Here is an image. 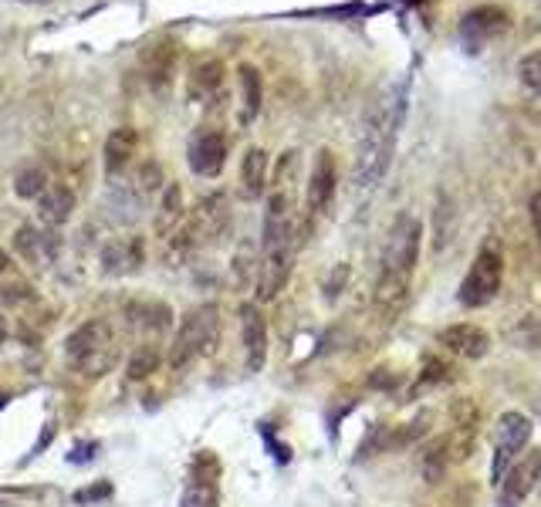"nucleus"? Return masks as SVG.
<instances>
[{"mask_svg":"<svg viewBox=\"0 0 541 507\" xmlns=\"http://www.w3.org/2000/svg\"><path fill=\"white\" fill-rule=\"evenodd\" d=\"M420 244H423V224L416 213H399L393 230L386 237L383 251V268H379L376 281V305L379 308H396L399 301L410 295V281L420 261Z\"/></svg>","mask_w":541,"mask_h":507,"instance_id":"nucleus-1","label":"nucleus"},{"mask_svg":"<svg viewBox=\"0 0 541 507\" xmlns=\"http://www.w3.org/2000/svg\"><path fill=\"white\" fill-rule=\"evenodd\" d=\"M396 126H399V115L389 112V105H376V109L366 115V129H362L359 159H356L359 186H372L386 173L389 156H393V146H396Z\"/></svg>","mask_w":541,"mask_h":507,"instance_id":"nucleus-2","label":"nucleus"},{"mask_svg":"<svg viewBox=\"0 0 541 507\" xmlns=\"http://www.w3.org/2000/svg\"><path fill=\"white\" fill-rule=\"evenodd\" d=\"M217 315H220L217 305H200L180 322L170 345V366L176 372H183L190 362H197L200 355H207L217 345V335H220Z\"/></svg>","mask_w":541,"mask_h":507,"instance_id":"nucleus-3","label":"nucleus"},{"mask_svg":"<svg viewBox=\"0 0 541 507\" xmlns=\"http://www.w3.org/2000/svg\"><path fill=\"white\" fill-rule=\"evenodd\" d=\"M501 284H504V251L498 240H484L481 251L470 261L467 278L460 281L457 301L464 308H484L498 298Z\"/></svg>","mask_w":541,"mask_h":507,"instance_id":"nucleus-4","label":"nucleus"},{"mask_svg":"<svg viewBox=\"0 0 541 507\" xmlns=\"http://www.w3.org/2000/svg\"><path fill=\"white\" fill-rule=\"evenodd\" d=\"M65 352L68 362L82 369L85 376H105L115 362V342L105 322H85L78 332L68 335Z\"/></svg>","mask_w":541,"mask_h":507,"instance_id":"nucleus-5","label":"nucleus"},{"mask_svg":"<svg viewBox=\"0 0 541 507\" xmlns=\"http://www.w3.org/2000/svg\"><path fill=\"white\" fill-rule=\"evenodd\" d=\"M291 237H295V213L285 190L271 193L264 210L261 230V257H291Z\"/></svg>","mask_w":541,"mask_h":507,"instance_id":"nucleus-6","label":"nucleus"},{"mask_svg":"<svg viewBox=\"0 0 541 507\" xmlns=\"http://www.w3.org/2000/svg\"><path fill=\"white\" fill-rule=\"evenodd\" d=\"M531 440V420L525 413H504L498 420V430H494V484H501L504 474L514 460L521 457V450L528 447Z\"/></svg>","mask_w":541,"mask_h":507,"instance_id":"nucleus-7","label":"nucleus"},{"mask_svg":"<svg viewBox=\"0 0 541 507\" xmlns=\"http://www.w3.org/2000/svg\"><path fill=\"white\" fill-rule=\"evenodd\" d=\"M186 163L197 176H220V169L227 166V139L214 129H203L190 139V149H186Z\"/></svg>","mask_w":541,"mask_h":507,"instance_id":"nucleus-8","label":"nucleus"},{"mask_svg":"<svg viewBox=\"0 0 541 507\" xmlns=\"http://www.w3.org/2000/svg\"><path fill=\"white\" fill-rule=\"evenodd\" d=\"M241 338H244V359L247 372H261L268 362V322L254 301L241 305Z\"/></svg>","mask_w":541,"mask_h":507,"instance_id":"nucleus-9","label":"nucleus"},{"mask_svg":"<svg viewBox=\"0 0 541 507\" xmlns=\"http://www.w3.org/2000/svg\"><path fill=\"white\" fill-rule=\"evenodd\" d=\"M508 31V14L501 7H474V11L464 14L460 21V38L470 51H477L481 44L494 41L498 34Z\"/></svg>","mask_w":541,"mask_h":507,"instance_id":"nucleus-10","label":"nucleus"},{"mask_svg":"<svg viewBox=\"0 0 541 507\" xmlns=\"http://www.w3.org/2000/svg\"><path fill=\"white\" fill-rule=\"evenodd\" d=\"M335 183H339V176H335V156L328 153V149H318L312 163V176H308V197H305L312 217L328 210V203L335 197Z\"/></svg>","mask_w":541,"mask_h":507,"instance_id":"nucleus-11","label":"nucleus"},{"mask_svg":"<svg viewBox=\"0 0 541 507\" xmlns=\"http://www.w3.org/2000/svg\"><path fill=\"white\" fill-rule=\"evenodd\" d=\"M541 480V450H528L521 453L518 460L508 467V474H504L501 487H504V497L508 501H525V497L535 491V484Z\"/></svg>","mask_w":541,"mask_h":507,"instance_id":"nucleus-12","label":"nucleus"},{"mask_svg":"<svg viewBox=\"0 0 541 507\" xmlns=\"http://www.w3.org/2000/svg\"><path fill=\"white\" fill-rule=\"evenodd\" d=\"M440 345H447V349L460 355V359H484V355L491 352V335H487L481 325L460 322V325L443 328Z\"/></svg>","mask_w":541,"mask_h":507,"instance_id":"nucleus-13","label":"nucleus"},{"mask_svg":"<svg viewBox=\"0 0 541 507\" xmlns=\"http://www.w3.org/2000/svg\"><path fill=\"white\" fill-rule=\"evenodd\" d=\"M14 247L28 264H34V268H44V264L55 261V247L58 244H55V237H51V234H44V230L24 224L14 234Z\"/></svg>","mask_w":541,"mask_h":507,"instance_id":"nucleus-14","label":"nucleus"},{"mask_svg":"<svg viewBox=\"0 0 541 507\" xmlns=\"http://www.w3.org/2000/svg\"><path fill=\"white\" fill-rule=\"evenodd\" d=\"M75 213V193L68 186H48L38 197V217L44 227H61L68 224Z\"/></svg>","mask_w":541,"mask_h":507,"instance_id":"nucleus-15","label":"nucleus"},{"mask_svg":"<svg viewBox=\"0 0 541 507\" xmlns=\"http://www.w3.org/2000/svg\"><path fill=\"white\" fill-rule=\"evenodd\" d=\"M220 82H224V65H220L217 58H200L197 65L190 68V75H186V95H190L193 102H203L217 92Z\"/></svg>","mask_w":541,"mask_h":507,"instance_id":"nucleus-16","label":"nucleus"},{"mask_svg":"<svg viewBox=\"0 0 541 507\" xmlns=\"http://www.w3.org/2000/svg\"><path fill=\"white\" fill-rule=\"evenodd\" d=\"M268 186V153L261 146H251L241 163V193L247 200H257Z\"/></svg>","mask_w":541,"mask_h":507,"instance_id":"nucleus-17","label":"nucleus"},{"mask_svg":"<svg viewBox=\"0 0 541 507\" xmlns=\"http://www.w3.org/2000/svg\"><path fill=\"white\" fill-rule=\"evenodd\" d=\"M136 149H139L136 129H129V126L115 129L112 136L105 139V169H109V173H122V169L132 163Z\"/></svg>","mask_w":541,"mask_h":507,"instance_id":"nucleus-18","label":"nucleus"},{"mask_svg":"<svg viewBox=\"0 0 541 507\" xmlns=\"http://www.w3.org/2000/svg\"><path fill=\"white\" fill-rule=\"evenodd\" d=\"M143 61L149 68V85L156 88H166L173 82V71H176V55L173 48H166V44H149L143 51Z\"/></svg>","mask_w":541,"mask_h":507,"instance_id":"nucleus-19","label":"nucleus"},{"mask_svg":"<svg viewBox=\"0 0 541 507\" xmlns=\"http://www.w3.org/2000/svg\"><path fill=\"white\" fill-rule=\"evenodd\" d=\"M180 220H183V190L176 183H170L163 190V203H159V213H156V234L170 237L173 230H180Z\"/></svg>","mask_w":541,"mask_h":507,"instance_id":"nucleus-20","label":"nucleus"},{"mask_svg":"<svg viewBox=\"0 0 541 507\" xmlns=\"http://www.w3.org/2000/svg\"><path fill=\"white\" fill-rule=\"evenodd\" d=\"M241 92H244V109H241V122L244 126H251L257 119V112H261V75H257L254 65H241Z\"/></svg>","mask_w":541,"mask_h":507,"instance_id":"nucleus-21","label":"nucleus"},{"mask_svg":"<svg viewBox=\"0 0 541 507\" xmlns=\"http://www.w3.org/2000/svg\"><path fill=\"white\" fill-rule=\"evenodd\" d=\"M180 507H220V494L217 484L210 477H197L193 474L186 480L183 494H180Z\"/></svg>","mask_w":541,"mask_h":507,"instance_id":"nucleus-22","label":"nucleus"},{"mask_svg":"<svg viewBox=\"0 0 541 507\" xmlns=\"http://www.w3.org/2000/svg\"><path fill=\"white\" fill-rule=\"evenodd\" d=\"M48 190V173L41 166H24L21 173L14 176V193L24 200H38L41 193Z\"/></svg>","mask_w":541,"mask_h":507,"instance_id":"nucleus-23","label":"nucleus"},{"mask_svg":"<svg viewBox=\"0 0 541 507\" xmlns=\"http://www.w3.org/2000/svg\"><path fill=\"white\" fill-rule=\"evenodd\" d=\"M156 369H159V349H156V345L153 342L136 345L132 355H129V366H126L129 379H146L149 372H156Z\"/></svg>","mask_w":541,"mask_h":507,"instance_id":"nucleus-24","label":"nucleus"},{"mask_svg":"<svg viewBox=\"0 0 541 507\" xmlns=\"http://www.w3.org/2000/svg\"><path fill=\"white\" fill-rule=\"evenodd\" d=\"M518 78H521V85H525L531 95H541V48L521 58Z\"/></svg>","mask_w":541,"mask_h":507,"instance_id":"nucleus-25","label":"nucleus"},{"mask_svg":"<svg viewBox=\"0 0 541 507\" xmlns=\"http://www.w3.org/2000/svg\"><path fill=\"white\" fill-rule=\"evenodd\" d=\"M159 180H163V169H159V163H143L139 166V173H136V193L139 197H149V193H156L159 190Z\"/></svg>","mask_w":541,"mask_h":507,"instance_id":"nucleus-26","label":"nucleus"},{"mask_svg":"<svg viewBox=\"0 0 541 507\" xmlns=\"http://www.w3.org/2000/svg\"><path fill=\"white\" fill-rule=\"evenodd\" d=\"M112 497V484H95V487H85V491L75 494V504H92V501H105Z\"/></svg>","mask_w":541,"mask_h":507,"instance_id":"nucleus-27","label":"nucleus"},{"mask_svg":"<svg viewBox=\"0 0 541 507\" xmlns=\"http://www.w3.org/2000/svg\"><path fill=\"white\" fill-rule=\"evenodd\" d=\"M95 453H99V443L85 440V443H78L75 453H68V460H72V464H88V460H95Z\"/></svg>","mask_w":541,"mask_h":507,"instance_id":"nucleus-28","label":"nucleus"},{"mask_svg":"<svg viewBox=\"0 0 541 507\" xmlns=\"http://www.w3.org/2000/svg\"><path fill=\"white\" fill-rule=\"evenodd\" d=\"M531 227H535V237H538V247H541V190L531 197Z\"/></svg>","mask_w":541,"mask_h":507,"instance_id":"nucleus-29","label":"nucleus"},{"mask_svg":"<svg viewBox=\"0 0 541 507\" xmlns=\"http://www.w3.org/2000/svg\"><path fill=\"white\" fill-rule=\"evenodd\" d=\"M7 271H11V257L0 251V274H7Z\"/></svg>","mask_w":541,"mask_h":507,"instance_id":"nucleus-30","label":"nucleus"},{"mask_svg":"<svg viewBox=\"0 0 541 507\" xmlns=\"http://www.w3.org/2000/svg\"><path fill=\"white\" fill-rule=\"evenodd\" d=\"M7 403H11V396H7V393H0V409H4Z\"/></svg>","mask_w":541,"mask_h":507,"instance_id":"nucleus-31","label":"nucleus"},{"mask_svg":"<svg viewBox=\"0 0 541 507\" xmlns=\"http://www.w3.org/2000/svg\"><path fill=\"white\" fill-rule=\"evenodd\" d=\"M28 4H34V0H28Z\"/></svg>","mask_w":541,"mask_h":507,"instance_id":"nucleus-32","label":"nucleus"}]
</instances>
